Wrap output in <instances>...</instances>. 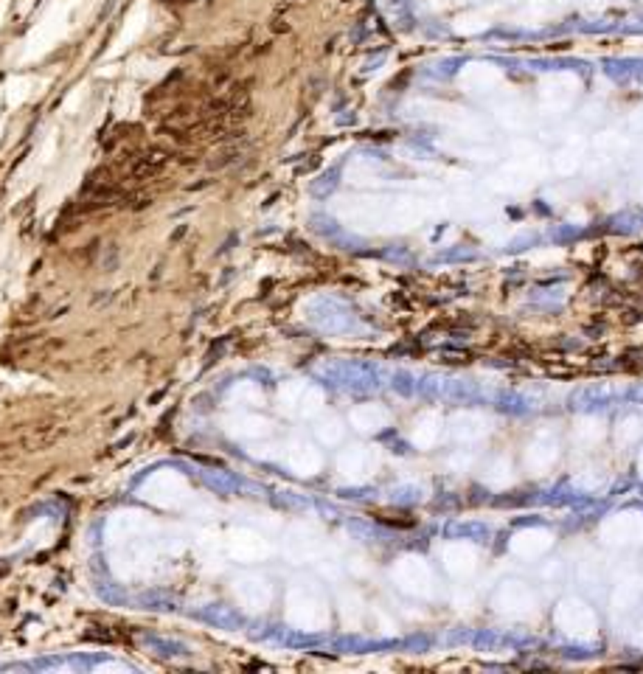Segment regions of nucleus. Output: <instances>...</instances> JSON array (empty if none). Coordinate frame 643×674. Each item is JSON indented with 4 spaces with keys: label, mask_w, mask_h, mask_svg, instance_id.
<instances>
[{
    "label": "nucleus",
    "mask_w": 643,
    "mask_h": 674,
    "mask_svg": "<svg viewBox=\"0 0 643 674\" xmlns=\"http://www.w3.org/2000/svg\"><path fill=\"white\" fill-rule=\"evenodd\" d=\"M144 643L152 646V649H158V655H177V652H180V646H174V643H169V641H161V638H152V635H147Z\"/></svg>",
    "instance_id": "obj_1"
}]
</instances>
